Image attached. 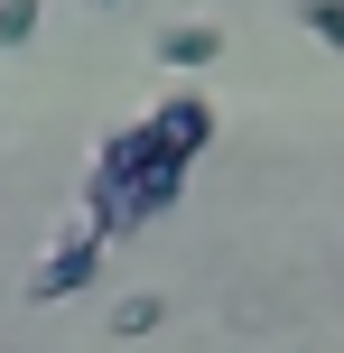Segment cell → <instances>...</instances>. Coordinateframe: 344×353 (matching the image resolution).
Listing matches in <instances>:
<instances>
[{"mask_svg": "<svg viewBox=\"0 0 344 353\" xmlns=\"http://www.w3.org/2000/svg\"><path fill=\"white\" fill-rule=\"evenodd\" d=\"M298 28H307L316 47H335V56H344V0H298Z\"/></svg>", "mask_w": 344, "mask_h": 353, "instance_id": "obj_5", "label": "cell"}, {"mask_svg": "<svg viewBox=\"0 0 344 353\" xmlns=\"http://www.w3.org/2000/svg\"><path fill=\"white\" fill-rule=\"evenodd\" d=\"M159 316H168V307H159V298H149V288H140V298H121V307H112V335L130 344V335H149V325H159Z\"/></svg>", "mask_w": 344, "mask_h": 353, "instance_id": "obj_7", "label": "cell"}, {"mask_svg": "<svg viewBox=\"0 0 344 353\" xmlns=\"http://www.w3.org/2000/svg\"><path fill=\"white\" fill-rule=\"evenodd\" d=\"M186 195V168L168 159V140L149 121H130V130H112L103 149H93V176H84V214L74 223L93 232V242H121V232H140V223H159L168 205Z\"/></svg>", "mask_w": 344, "mask_h": 353, "instance_id": "obj_1", "label": "cell"}, {"mask_svg": "<svg viewBox=\"0 0 344 353\" xmlns=\"http://www.w3.org/2000/svg\"><path fill=\"white\" fill-rule=\"evenodd\" d=\"M223 56V28H196V19H186V28H159V65L168 74H205Z\"/></svg>", "mask_w": 344, "mask_h": 353, "instance_id": "obj_4", "label": "cell"}, {"mask_svg": "<svg viewBox=\"0 0 344 353\" xmlns=\"http://www.w3.org/2000/svg\"><path fill=\"white\" fill-rule=\"evenodd\" d=\"M84 10H121V0H84Z\"/></svg>", "mask_w": 344, "mask_h": 353, "instance_id": "obj_8", "label": "cell"}, {"mask_svg": "<svg viewBox=\"0 0 344 353\" xmlns=\"http://www.w3.org/2000/svg\"><path fill=\"white\" fill-rule=\"evenodd\" d=\"M140 121H149V130L168 140V159H177V168H196L205 149H214V103H205L196 84H177V93H168L159 112H140Z\"/></svg>", "mask_w": 344, "mask_h": 353, "instance_id": "obj_2", "label": "cell"}, {"mask_svg": "<svg viewBox=\"0 0 344 353\" xmlns=\"http://www.w3.org/2000/svg\"><path fill=\"white\" fill-rule=\"evenodd\" d=\"M93 270H103V242H93V232L74 223L65 242H56L47 261L28 270V307H56V298H74V288H93Z\"/></svg>", "mask_w": 344, "mask_h": 353, "instance_id": "obj_3", "label": "cell"}, {"mask_svg": "<svg viewBox=\"0 0 344 353\" xmlns=\"http://www.w3.org/2000/svg\"><path fill=\"white\" fill-rule=\"evenodd\" d=\"M37 19H47V0H0V47H28Z\"/></svg>", "mask_w": 344, "mask_h": 353, "instance_id": "obj_6", "label": "cell"}]
</instances>
